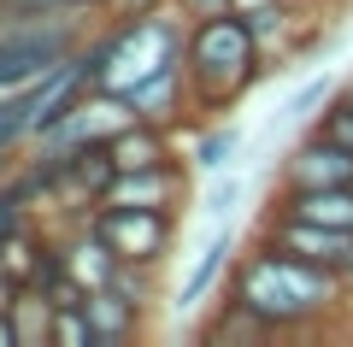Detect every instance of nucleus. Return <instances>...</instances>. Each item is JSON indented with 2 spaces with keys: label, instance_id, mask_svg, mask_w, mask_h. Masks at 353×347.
I'll return each instance as SVG.
<instances>
[{
  "label": "nucleus",
  "instance_id": "nucleus-25",
  "mask_svg": "<svg viewBox=\"0 0 353 347\" xmlns=\"http://www.w3.org/2000/svg\"><path fill=\"white\" fill-rule=\"evenodd\" d=\"M341 277H347V300H353V253H347V265H341Z\"/></svg>",
  "mask_w": 353,
  "mask_h": 347
},
{
  "label": "nucleus",
  "instance_id": "nucleus-2",
  "mask_svg": "<svg viewBox=\"0 0 353 347\" xmlns=\"http://www.w3.org/2000/svg\"><path fill=\"white\" fill-rule=\"evenodd\" d=\"M183 71H189V95L201 118H230L241 100L259 88V77L271 71L265 41L253 36V18L241 6L212 18H194L183 36Z\"/></svg>",
  "mask_w": 353,
  "mask_h": 347
},
{
  "label": "nucleus",
  "instance_id": "nucleus-3",
  "mask_svg": "<svg viewBox=\"0 0 353 347\" xmlns=\"http://www.w3.org/2000/svg\"><path fill=\"white\" fill-rule=\"evenodd\" d=\"M101 18H41V24H0V88H24L65 65L88 41Z\"/></svg>",
  "mask_w": 353,
  "mask_h": 347
},
{
  "label": "nucleus",
  "instance_id": "nucleus-9",
  "mask_svg": "<svg viewBox=\"0 0 353 347\" xmlns=\"http://www.w3.org/2000/svg\"><path fill=\"white\" fill-rule=\"evenodd\" d=\"M124 100H130V112H136V118H148V124H165V130H189V124H201L183 59H176V65H159V71H148L141 83H130V88H124Z\"/></svg>",
  "mask_w": 353,
  "mask_h": 347
},
{
  "label": "nucleus",
  "instance_id": "nucleus-19",
  "mask_svg": "<svg viewBox=\"0 0 353 347\" xmlns=\"http://www.w3.org/2000/svg\"><path fill=\"white\" fill-rule=\"evenodd\" d=\"M112 288L124 300H136L141 312H159V265H118L112 271Z\"/></svg>",
  "mask_w": 353,
  "mask_h": 347
},
{
  "label": "nucleus",
  "instance_id": "nucleus-23",
  "mask_svg": "<svg viewBox=\"0 0 353 347\" xmlns=\"http://www.w3.org/2000/svg\"><path fill=\"white\" fill-rule=\"evenodd\" d=\"M294 6H301L306 18H318V24H324V18H330V12H341L347 0H294Z\"/></svg>",
  "mask_w": 353,
  "mask_h": 347
},
{
  "label": "nucleus",
  "instance_id": "nucleus-12",
  "mask_svg": "<svg viewBox=\"0 0 353 347\" xmlns=\"http://www.w3.org/2000/svg\"><path fill=\"white\" fill-rule=\"evenodd\" d=\"M112 159H118V171H141V165H165V159H176V130H165V124H148V118H130L124 130H118L112 141Z\"/></svg>",
  "mask_w": 353,
  "mask_h": 347
},
{
  "label": "nucleus",
  "instance_id": "nucleus-17",
  "mask_svg": "<svg viewBox=\"0 0 353 347\" xmlns=\"http://www.w3.org/2000/svg\"><path fill=\"white\" fill-rule=\"evenodd\" d=\"M6 312H12V324H18V335H24V347H48V341H53V300L41 295V288H12Z\"/></svg>",
  "mask_w": 353,
  "mask_h": 347
},
{
  "label": "nucleus",
  "instance_id": "nucleus-22",
  "mask_svg": "<svg viewBox=\"0 0 353 347\" xmlns=\"http://www.w3.org/2000/svg\"><path fill=\"white\" fill-rule=\"evenodd\" d=\"M171 6H176V12H183V18H189V24H194V18H212V12H230V6H236V0H171Z\"/></svg>",
  "mask_w": 353,
  "mask_h": 347
},
{
  "label": "nucleus",
  "instance_id": "nucleus-11",
  "mask_svg": "<svg viewBox=\"0 0 353 347\" xmlns=\"http://www.w3.org/2000/svg\"><path fill=\"white\" fill-rule=\"evenodd\" d=\"M83 306H88V324H94V341L101 347H136L141 335H148V324H153V312H141L136 300H124L112 283L88 288Z\"/></svg>",
  "mask_w": 353,
  "mask_h": 347
},
{
  "label": "nucleus",
  "instance_id": "nucleus-1",
  "mask_svg": "<svg viewBox=\"0 0 353 347\" xmlns=\"http://www.w3.org/2000/svg\"><path fill=\"white\" fill-rule=\"evenodd\" d=\"M224 288L241 306H253L277 335H312V330H324V324H336L347 312V277L341 271L294 259V253L271 248L259 236L236 253Z\"/></svg>",
  "mask_w": 353,
  "mask_h": 347
},
{
  "label": "nucleus",
  "instance_id": "nucleus-5",
  "mask_svg": "<svg viewBox=\"0 0 353 347\" xmlns=\"http://www.w3.org/2000/svg\"><path fill=\"white\" fill-rule=\"evenodd\" d=\"M194 188H201V171L189 165V153H176V159H165V165L118 171L101 200H112V206H153V212H189ZM101 200H94V206H101Z\"/></svg>",
  "mask_w": 353,
  "mask_h": 347
},
{
  "label": "nucleus",
  "instance_id": "nucleus-20",
  "mask_svg": "<svg viewBox=\"0 0 353 347\" xmlns=\"http://www.w3.org/2000/svg\"><path fill=\"white\" fill-rule=\"evenodd\" d=\"M48 347H101L83 300H77V306H53V341H48Z\"/></svg>",
  "mask_w": 353,
  "mask_h": 347
},
{
  "label": "nucleus",
  "instance_id": "nucleus-6",
  "mask_svg": "<svg viewBox=\"0 0 353 347\" xmlns=\"http://www.w3.org/2000/svg\"><path fill=\"white\" fill-rule=\"evenodd\" d=\"M353 183V148L324 124H306L277 159V188H341Z\"/></svg>",
  "mask_w": 353,
  "mask_h": 347
},
{
  "label": "nucleus",
  "instance_id": "nucleus-24",
  "mask_svg": "<svg viewBox=\"0 0 353 347\" xmlns=\"http://www.w3.org/2000/svg\"><path fill=\"white\" fill-rule=\"evenodd\" d=\"M0 347H24V335H18V324H12L6 306H0Z\"/></svg>",
  "mask_w": 353,
  "mask_h": 347
},
{
  "label": "nucleus",
  "instance_id": "nucleus-16",
  "mask_svg": "<svg viewBox=\"0 0 353 347\" xmlns=\"http://www.w3.org/2000/svg\"><path fill=\"white\" fill-rule=\"evenodd\" d=\"M330 95H336V77H330V71H318V77H306V83L301 88H294V95L289 100H283V106H277V118H271V130H294V124H318V112H324V100Z\"/></svg>",
  "mask_w": 353,
  "mask_h": 347
},
{
  "label": "nucleus",
  "instance_id": "nucleus-7",
  "mask_svg": "<svg viewBox=\"0 0 353 347\" xmlns=\"http://www.w3.org/2000/svg\"><path fill=\"white\" fill-rule=\"evenodd\" d=\"M236 253H241L236 230H230V224H218V230H212V241H206V248L194 253V265L183 271V283L171 288V318H183V324H194V318H201V312L212 306L218 295H224Z\"/></svg>",
  "mask_w": 353,
  "mask_h": 347
},
{
  "label": "nucleus",
  "instance_id": "nucleus-10",
  "mask_svg": "<svg viewBox=\"0 0 353 347\" xmlns=\"http://www.w3.org/2000/svg\"><path fill=\"white\" fill-rule=\"evenodd\" d=\"M194 335H201L206 347H259V341H271L277 330H271L253 306H241V300L224 288V295H218L212 306L194 318Z\"/></svg>",
  "mask_w": 353,
  "mask_h": 347
},
{
  "label": "nucleus",
  "instance_id": "nucleus-15",
  "mask_svg": "<svg viewBox=\"0 0 353 347\" xmlns=\"http://www.w3.org/2000/svg\"><path fill=\"white\" fill-rule=\"evenodd\" d=\"M183 153H189V165H194L201 177L230 171V165H236V153H241V124H230V118H201Z\"/></svg>",
  "mask_w": 353,
  "mask_h": 347
},
{
  "label": "nucleus",
  "instance_id": "nucleus-21",
  "mask_svg": "<svg viewBox=\"0 0 353 347\" xmlns=\"http://www.w3.org/2000/svg\"><path fill=\"white\" fill-rule=\"evenodd\" d=\"M318 124H324L336 141H347V148H353V77H347V83H336V95H330L324 112H318Z\"/></svg>",
  "mask_w": 353,
  "mask_h": 347
},
{
  "label": "nucleus",
  "instance_id": "nucleus-13",
  "mask_svg": "<svg viewBox=\"0 0 353 347\" xmlns=\"http://www.w3.org/2000/svg\"><path fill=\"white\" fill-rule=\"evenodd\" d=\"M271 206L301 212L312 224H330V230H347L353 236V183H341V188H277Z\"/></svg>",
  "mask_w": 353,
  "mask_h": 347
},
{
  "label": "nucleus",
  "instance_id": "nucleus-26",
  "mask_svg": "<svg viewBox=\"0 0 353 347\" xmlns=\"http://www.w3.org/2000/svg\"><path fill=\"white\" fill-rule=\"evenodd\" d=\"M236 6H241V12H253V6H271V0H236Z\"/></svg>",
  "mask_w": 353,
  "mask_h": 347
},
{
  "label": "nucleus",
  "instance_id": "nucleus-18",
  "mask_svg": "<svg viewBox=\"0 0 353 347\" xmlns=\"http://www.w3.org/2000/svg\"><path fill=\"white\" fill-rule=\"evenodd\" d=\"M241 195H248V177H236V171L206 177V195H201L206 224H230V218H236V206H241Z\"/></svg>",
  "mask_w": 353,
  "mask_h": 347
},
{
  "label": "nucleus",
  "instance_id": "nucleus-14",
  "mask_svg": "<svg viewBox=\"0 0 353 347\" xmlns=\"http://www.w3.org/2000/svg\"><path fill=\"white\" fill-rule=\"evenodd\" d=\"M53 71H59V65H53ZM53 71L36 77V83H24V88H0V153L30 148V124H36V106L53 88Z\"/></svg>",
  "mask_w": 353,
  "mask_h": 347
},
{
  "label": "nucleus",
  "instance_id": "nucleus-4",
  "mask_svg": "<svg viewBox=\"0 0 353 347\" xmlns=\"http://www.w3.org/2000/svg\"><path fill=\"white\" fill-rule=\"evenodd\" d=\"M83 224L118 253V265H159V271H165L171 253H176V224H183V212L112 206V200H101V206L83 212Z\"/></svg>",
  "mask_w": 353,
  "mask_h": 347
},
{
  "label": "nucleus",
  "instance_id": "nucleus-8",
  "mask_svg": "<svg viewBox=\"0 0 353 347\" xmlns=\"http://www.w3.org/2000/svg\"><path fill=\"white\" fill-rule=\"evenodd\" d=\"M253 236L271 241V248H283V253H294V259L330 265V271H341V265H347V253H353V236H347V230L312 224V218H301V212H283V206L265 212V224L253 230Z\"/></svg>",
  "mask_w": 353,
  "mask_h": 347
}]
</instances>
